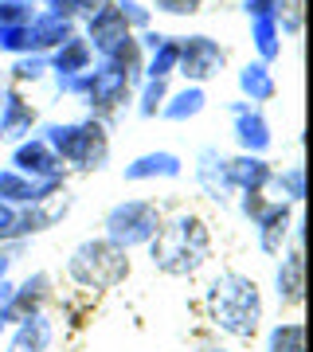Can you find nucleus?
Wrapping results in <instances>:
<instances>
[{
  "instance_id": "nucleus-1",
  "label": "nucleus",
  "mask_w": 313,
  "mask_h": 352,
  "mask_svg": "<svg viewBox=\"0 0 313 352\" xmlns=\"http://www.w3.org/2000/svg\"><path fill=\"white\" fill-rule=\"evenodd\" d=\"M208 317L227 337H255L263 325V294L255 286V278L239 274V270H224L208 286Z\"/></svg>"
},
{
  "instance_id": "nucleus-2",
  "label": "nucleus",
  "mask_w": 313,
  "mask_h": 352,
  "mask_svg": "<svg viewBox=\"0 0 313 352\" xmlns=\"http://www.w3.org/2000/svg\"><path fill=\"white\" fill-rule=\"evenodd\" d=\"M208 247H212V239H208L204 219L192 212H180L169 223L157 227V235L149 239V258L161 274L184 278V274H196L208 263Z\"/></svg>"
},
{
  "instance_id": "nucleus-3",
  "label": "nucleus",
  "mask_w": 313,
  "mask_h": 352,
  "mask_svg": "<svg viewBox=\"0 0 313 352\" xmlns=\"http://www.w3.org/2000/svg\"><path fill=\"white\" fill-rule=\"evenodd\" d=\"M67 274L75 278L83 289H114L129 274V258L122 247H114L110 239H87L78 243L71 258H67Z\"/></svg>"
},
{
  "instance_id": "nucleus-4",
  "label": "nucleus",
  "mask_w": 313,
  "mask_h": 352,
  "mask_svg": "<svg viewBox=\"0 0 313 352\" xmlns=\"http://www.w3.org/2000/svg\"><path fill=\"white\" fill-rule=\"evenodd\" d=\"M43 141L51 145V153L59 157V161L75 164V168H98L106 161V153H110V141H106V129L98 122H51L43 129Z\"/></svg>"
},
{
  "instance_id": "nucleus-5",
  "label": "nucleus",
  "mask_w": 313,
  "mask_h": 352,
  "mask_svg": "<svg viewBox=\"0 0 313 352\" xmlns=\"http://www.w3.org/2000/svg\"><path fill=\"white\" fill-rule=\"evenodd\" d=\"M106 239L114 247H141V243H149L157 235V227H161V212H157V204L149 200H122L114 204L110 212H106Z\"/></svg>"
},
{
  "instance_id": "nucleus-6",
  "label": "nucleus",
  "mask_w": 313,
  "mask_h": 352,
  "mask_svg": "<svg viewBox=\"0 0 313 352\" xmlns=\"http://www.w3.org/2000/svg\"><path fill=\"white\" fill-rule=\"evenodd\" d=\"M83 98H87L90 110H114V106H122L129 98V78L102 59L94 71L83 75Z\"/></svg>"
},
{
  "instance_id": "nucleus-7",
  "label": "nucleus",
  "mask_w": 313,
  "mask_h": 352,
  "mask_svg": "<svg viewBox=\"0 0 313 352\" xmlns=\"http://www.w3.org/2000/svg\"><path fill=\"white\" fill-rule=\"evenodd\" d=\"M176 67H180L192 82H204V78L219 75V67H224V47L208 36H188V39L176 43Z\"/></svg>"
},
{
  "instance_id": "nucleus-8",
  "label": "nucleus",
  "mask_w": 313,
  "mask_h": 352,
  "mask_svg": "<svg viewBox=\"0 0 313 352\" xmlns=\"http://www.w3.org/2000/svg\"><path fill=\"white\" fill-rule=\"evenodd\" d=\"M87 32H90V51H98L102 59H110L114 51L118 47H125V43H129V24H125L122 20V12H118V8H114L110 0H106V4H102V8H94V12H90V24H87Z\"/></svg>"
},
{
  "instance_id": "nucleus-9",
  "label": "nucleus",
  "mask_w": 313,
  "mask_h": 352,
  "mask_svg": "<svg viewBox=\"0 0 313 352\" xmlns=\"http://www.w3.org/2000/svg\"><path fill=\"white\" fill-rule=\"evenodd\" d=\"M12 168L24 173V176H32V180H55V176H63V161L51 153V145L43 138L20 141V145L12 149Z\"/></svg>"
},
{
  "instance_id": "nucleus-10",
  "label": "nucleus",
  "mask_w": 313,
  "mask_h": 352,
  "mask_svg": "<svg viewBox=\"0 0 313 352\" xmlns=\"http://www.w3.org/2000/svg\"><path fill=\"white\" fill-rule=\"evenodd\" d=\"M227 161L231 157H224L219 149H200L196 153V184H200V192L208 196V200H215V204H227L231 200V176H227Z\"/></svg>"
},
{
  "instance_id": "nucleus-11",
  "label": "nucleus",
  "mask_w": 313,
  "mask_h": 352,
  "mask_svg": "<svg viewBox=\"0 0 313 352\" xmlns=\"http://www.w3.org/2000/svg\"><path fill=\"white\" fill-rule=\"evenodd\" d=\"M255 231H259V247L266 254L282 251V239L290 235V204L286 200H266L263 212L255 215Z\"/></svg>"
},
{
  "instance_id": "nucleus-12",
  "label": "nucleus",
  "mask_w": 313,
  "mask_h": 352,
  "mask_svg": "<svg viewBox=\"0 0 313 352\" xmlns=\"http://www.w3.org/2000/svg\"><path fill=\"white\" fill-rule=\"evenodd\" d=\"M235 141L243 145V153H250V157H263L266 149H270V126H266V118L250 102H243L235 110Z\"/></svg>"
},
{
  "instance_id": "nucleus-13",
  "label": "nucleus",
  "mask_w": 313,
  "mask_h": 352,
  "mask_svg": "<svg viewBox=\"0 0 313 352\" xmlns=\"http://www.w3.org/2000/svg\"><path fill=\"white\" fill-rule=\"evenodd\" d=\"M67 208H71V200H63V196L43 200V204H28V208H16V239L55 227L63 215H67Z\"/></svg>"
},
{
  "instance_id": "nucleus-14",
  "label": "nucleus",
  "mask_w": 313,
  "mask_h": 352,
  "mask_svg": "<svg viewBox=\"0 0 313 352\" xmlns=\"http://www.w3.org/2000/svg\"><path fill=\"white\" fill-rule=\"evenodd\" d=\"M51 337H55V329H51L47 314L39 309V314H28L16 321V333L8 340V352H47Z\"/></svg>"
},
{
  "instance_id": "nucleus-15",
  "label": "nucleus",
  "mask_w": 313,
  "mask_h": 352,
  "mask_svg": "<svg viewBox=\"0 0 313 352\" xmlns=\"http://www.w3.org/2000/svg\"><path fill=\"white\" fill-rule=\"evenodd\" d=\"M32 126H36V110L20 94H4V106H0V141L20 145V141H28Z\"/></svg>"
},
{
  "instance_id": "nucleus-16",
  "label": "nucleus",
  "mask_w": 313,
  "mask_h": 352,
  "mask_svg": "<svg viewBox=\"0 0 313 352\" xmlns=\"http://www.w3.org/2000/svg\"><path fill=\"white\" fill-rule=\"evenodd\" d=\"M180 157L169 149H157V153H145L138 161L125 164V180H176L180 176Z\"/></svg>"
},
{
  "instance_id": "nucleus-17",
  "label": "nucleus",
  "mask_w": 313,
  "mask_h": 352,
  "mask_svg": "<svg viewBox=\"0 0 313 352\" xmlns=\"http://www.w3.org/2000/svg\"><path fill=\"white\" fill-rule=\"evenodd\" d=\"M227 176H231V188L235 192H263L266 184H270L274 168H270L263 157L243 153V157H235V161H227Z\"/></svg>"
},
{
  "instance_id": "nucleus-18",
  "label": "nucleus",
  "mask_w": 313,
  "mask_h": 352,
  "mask_svg": "<svg viewBox=\"0 0 313 352\" xmlns=\"http://www.w3.org/2000/svg\"><path fill=\"white\" fill-rule=\"evenodd\" d=\"M28 36H32V51H36V55H43L47 47H59V43H67L75 32H71V20H63V16L36 12V20L28 24Z\"/></svg>"
},
{
  "instance_id": "nucleus-19",
  "label": "nucleus",
  "mask_w": 313,
  "mask_h": 352,
  "mask_svg": "<svg viewBox=\"0 0 313 352\" xmlns=\"http://www.w3.org/2000/svg\"><path fill=\"white\" fill-rule=\"evenodd\" d=\"M274 286H278V302H286V305H298L301 302V289H305V263H301L298 247H294V251L278 263Z\"/></svg>"
},
{
  "instance_id": "nucleus-20",
  "label": "nucleus",
  "mask_w": 313,
  "mask_h": 352,
  "mask_svg": "<svg viewBox=\"0 0 313 352\" xmlns=\"http://www.w3.org/2000/svg\"><path fill=\"white\" fill-rule=\"evenodd\" d=\"M90 59H94L90 43L87 39H78V36H71L67 43H59L55 59H47V63H51L55 75H83V71H90Z\"/></svg>"
},
{
  "instance_id": "nucleus-21",
  "label": "nucleus",
  "mask_w": 313,
  "mask_h": 352,
  "mask_svg": "<svg viewBox=\"0 0 313 352\" xmlns=\"http://www.w3.org/2000/svg\"><path fill=\"white\" fill-rule=\"evenodd\" d=\"M239 87L247 94L250 102H270L274 98V75H270V67L266 63H250L239 71Z\"/></svg>"
},
{
  "instance_id": "nucleus-22",
  "label": "nucleus",
  "mask_w": 313,
  "mask_h": 352,
  "mask_svg": "<svg viewBox=\"0 0 313 352\" xmlns=\"http://www.w3.org/2000/svg\"><path fill=\"white\" fill-rule=\"evenodd\" d=\"M47 274H32L24 282V286H12V309L20 317L28 314H39V305H43V298H47Z\"/></svg>"
},
{
  "instance_id": "nucleus-23",
  "label": "nucleus",
  "mask_w": 313,
  "mask_h": 352,
  "mask_svg": "<svg viewBox=\"0 0 313 352\" xmlns=\"http://www.w3.org/2000/svg\"><path fill=\"white\" fill-rule=\"evenodd\" d=\"M200 110H204V90L200 87H184L180 94H173V98L161 106V118H169V122H184V118H196Z\"/></svg>"
},
{
  "instance_id": "nucleus-24",
  "label": "nucleus",
  "mask_w": 313,
  "mask_h": 352,
  "mask_svg": "<svg viewBox=\"0 0 313 352\" xmlns=\"http://www.w3.org/2000/svg\"><path fill=\"white\" fill-rule=\"evenodd\" d=\"M266 352H305V329L298 321H282L270 329L266 337Z\"/></svg>"
},
{
  "instance_id": "nucleus-25",
  "label": "nucleus",
  "mask_w": 313,
  "mask_h": 352,
  "mask_svg": "<svg viewBox=\"0 0 313 352\" xmlns=\"http://www.w3.org/2000/svg\"><path fill=\"white\" fill-rule=\"evenodd\" d=\"M270 184L286 196V204H301V200H305V168H301V164H290V168L274 173V176H270Z\"/></svg>"
},
{
  "instance_id": "nucleus-26",
  "label": "nucleus",
  "mask_w": 313,
  "mask_h": 352,
  "mask_svg": "<svg viewBox=\"0 0 313 352\" xmlns=\"http://www.w3.org/2000/svg\"><path fill=\"white\" fill-rule=\"evenodd\" d=\"M250 36H255V47H259V55H263V63H270V59H278V51H282V32H278L274 20H255L250 24Z\"/></svg>"
},
{
  "instance_id": "nucleus-27",
  "label": "nucleus",
  "mask_w": 313,
  "mask_h": 352,
  "mask_svg": "<svg viewBox=\"0 0 313 352\" xmlns=\"http://www.w3.org/2000/svg\"><path fill=\"white\" fill-rule=\"evenodd\" d=\"M176 67V39L164 36L157 47H153V59H149V78H164L169 71Z\"/></svg>"
},
{
  "instance_id": "nucleus-28",
  "label": "nucleus",
  "mask_w": 313,
  "mask_h": 352,
  "mask_svg": "<svg viewBox=\"0 0 313 352\" xmlns=\"http://www.w3.org/2000/svg\"><path fill=\"white\" fill-rule=\"evenodd\" d=\"M169 98V87H164V78H149L145 90H141V118H157Z\"/></svg>"
},
{
  "instance_id": "nucleus-29",
  "label": "nucleus",
  "mask_w": 313,
  "mask_h": 352,
  "mask_svg": "<svg viewBox=\"0 0 313 352\" xmlns=\"http://www.w3.org/2000/svg\"><path fill=\"white\" fill-rule=\"evenodd\" d=\"M36 8L32 0H0V24H32Z\"/></svg>"
},
{
  "instance_id": "nucleus-30",
  "label": "nucleus",
  "mask_w": 313,
  "mask_h": 352,
  "mask_svg": "<svg viewBox=\"0 0 313 352\" xmlns=\"http://www.w3.org/2000/svg\"><path fill=\"white\" fill-rule=\"evenodd\" d=\"M47 55H36V51H32V55H20V59H16V78H20V82H28V78H32V82H36V78H43L47 75Z\"/></svg>"
},
{
  "instance_id": "nucleus-31",
  "label": "nucleus",
  "mask_w": 313,
  "mask_h": 352,
  "mask_svg": "<svg viewBox=\"0 0 313 352\" xmlns=\"http://www.w3.org/2000/svg\"><path fill=\"white\" fill-rule=\"evenodd\" d=\"M16 239V208L0 200V243H12Z\"/></svg>"
},
{
  "instance_id": "nucleus-32",
  "label": "nucleus",
  "mask_w": 313,
  "mask_h": 352,
  "mask_svg": "<svg viewBox=\"0 0 313 352\" xmlns=\"http://www.w3.org/2000/svg\"><path fill=\"white\" fill-rule=\"evenodd\" d=\"M157 8L169 16H192L200 12V0H157Z\"/></svg>"
},
{
  "instance_id": "nucleus-33",
  "label": "nucleus",
  "mask_w": 313,
  "mask_h": 352,
  "mask_svg": "<svg viewBox=\"0 0 313 352\" xmlns=\"http://www.w3.org/2000/svg\"><path fill=\"white\" fill-rule=\"evenodd\" d=\"M278 0H247V16L250 20H274Z\"/></svg>"
},
{
  "instance_id": "nucleus-34",
  "label": "nucleus",
  "mask_w": 313,
  "mask_h": 352,
  "mask_svg": "<svg viewBox=\"0 0 313 352\" xmlns=\"http://www.w3.org/2000/svg\"><path fill=\"white\" fill-rule=\"evenodd\" d=\"M16 321H20V314L12 309V298H4V302H0V333H4V329H12Z\"/></svg>"
},
{
  "instance_id": "nucleus-35",
  "label": "nucleus",
  "mask_w": 313,
  "mask_h": 352,
  "mask_svg": "<svg viewBox=\"0 0 313 352\" xmlns=\"http://www.w3.org/2000/svg\"><path fill=\"white\" fill-rule=\"evenodd\" d=\"M4 298H12V282H8V274H0V302Z\"/></svg>"
},
{
  "instance_id": "nucleus-36",
  "label": "nucleus",
  "mask_w": 313,
  "mask_h": 352,
  "mask_svg": "<svg viewBox=\"0 0 313 352\" xmlns=\"http://www.w3.org/2000/svg\"><path fill=\"white\" fill-rule=\"evenodd\" d=\"M8 263H12V258L4 254V247H0V274H8Z\"/></svg>"
},
{
  "instance_id": "nucleus-37",
  "label": "nucleus",
  "mask_w": 313,
  "mask_h": 352,
  "mask_svg": "<svg viewBox=\"0 0 313 352\" xmlns=\"http://www.w3.org/2000/svg\"><path fill=\"white\" fill-rule=\"evenodd\" d=\"M204 352H231V349H204Z\"/></svg>"
},
{
  "instance_id": "nucleus-38",
  "label": "nucleus",
  "mask_w": 313,
  "mask_h": 352,
  "mask_svg": "<svg viewBox=\"0 0 313 352\" xmlns=\"http://www.w3.org/2000/svg\"><path fill=\"white\" fill-rule=\"evenodd\" d=\"M0 106H4V87H0Z\"/></svg>"
}]
</instances>
